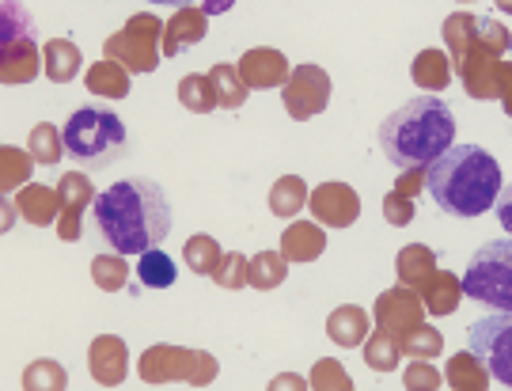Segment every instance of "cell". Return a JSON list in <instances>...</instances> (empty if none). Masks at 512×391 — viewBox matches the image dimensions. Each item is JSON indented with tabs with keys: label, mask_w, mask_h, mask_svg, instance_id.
<instances>
[{
	"label": "cell",
	"mask_w": 512,
	"mask_h": 391,
	"mask_svg": "<svg viewBox=\"0 0 512 391\" xmlns=\"http://www.w3.org/2000/svg\"><path fill=\"white\" fill-rule=\"evenodd\" d=\"M205 251H217V243L209 240V236H194V240H190V251H186V259H190V266H194L198 274H205V270H209Z\"/></svg>",
	"instance_id": "7c38bea8"
},
{
	"label": "cell",
	"mask_w": 512,
	"mask_h": 391,
	"mask_svg": "<svg viewBox=\"0 0 512 391\" xmlns=\"http://www.w3.org/2000/svg\"><path fill=\"white\" fill-rule=\"evenodd\" d=\"M137 274H141L148 289H167V285H175V259L167 251H160V247H152V251L141 255Z\"/></svg>",
	"instance_id": "9c48e42d"
},
{
	"label": "cell",
	"mask_w": 512,
	"mask_h": 391,
	"mask_svg": "<svg viewBox=\"0 0 512 391\" xmlns=\"http://www.w3.org/2000/svg\"><path fill=\"white\" fill-rule=\"evenodd\" d=\"M463 293L486 308L512 312V236L482 243L467 270H463Z\"/></svg>",
	"instance_id": "5b68a950"
},
{
	"label": "cell",
	"mask_w": 512,
	"mask_h": 391,
	"mask_svg": "<svg viewBox=\"0 0 512 391\" xmlns=\"http://www.w3.org/2000/svg\"><path fill=\"white\" fill-rule=\"evenodd\" d=\"M380 152L395 168H429L456 145V114L440 95H418L380 122Z\"/></svg>",
	"instance_id": "7a4b0ae2"
},
{
	"label": "cell",
	"mask_w": 512,
	"mask_h": 391,
	"mask_svg": "<svg viewBox=\"0 0 512 391\" xmlns=\"http://www.w3.org/2000/svg\"><path fill=\"white\" fill-rule=\"evenodd\" d=\"M494 209H497V221H501V228L512 236V183H509V187H501Z\"/></svg>",
	"instance_id": "4fadbf2b"
},
{
	"label": "cell",
	"mask_w": 512,
	"mask_h": 391,
	"mask_svg": "<svg viewBox=\"0 0 512 391\" xmlns=\"http://www.w3.org/2000/svg\"><path fill=\"white\" fill-rule=\"evenodd\" d=\"M505 187L501 164L482 145H452L429 164V198L459 221L482 217Z\"/></svg>",
	"instance_id": "3957f363"
},
{
	"label": "cell",
	"mask_w": 512,
	"mask_h": 391,
	"mask_svg": "<svg viewBox=\"0 0 512 391\" xmlns=\"http://www.w3.org/2000/svg\"><path fill=\"white\" fill-rule=\"evenodd\" d=\"M467 346L482 361V369L490 373L494 384L512 388V312H494V316L471 323Z\"/></svg>",
	"instance_id": "8992f818"
},
{
	"label": "cell",
	"mask_w": 512,
	"mask_h": 391,
	"mask_svg": "<svg viewBox=\"0 0 512 391\" xmlns=\"http://www.w3.org/2000/svg\"><path fill=\"white\" fill-rule=\"evenodd\" d=\"M327 331L338 346H361V342H365V331H368V319H365L361 308L346 304L342 312H334V316H330Z\"/></svg>",
	"instance_id": "ba28073f"
},
{
	"label": "cell",
	"mask_w": 512,
	"mask_h": 391,
	"mask_svg": "<svg viewBox=\"0 0 512 391\" xmlns=\"http://www.w3.org/2000/svg\"><path fill=\"white\" fill-rule=\"evenodd\" d=\"M88 228L114 255H145L160 247L171 232V205L164 187L145 175L118 179L114 187L95 194Z\"/></svg>",
	"instance_id": "6da1fadb"
},
{
	"label": "cell",
	"mask_w": 512,
	"mask_h": 391,
	"mask_svg": "<svg viewBox=\"0 0 512 391\" xmlns=\"http://www.w3.org/2000/svg\"><path fill=\"white\" fill-rule=\"evenodd\" d=\"M308 198V190H304V179H296V175H285L274 190H270V209H274L277 217H293L300 213V205Z\"/></svg>",
	"instance_id": "30bf717a"
},
{
	"label": "cell",
	"mask_w": 512,
	"mask_h": 391,
	"mask_svg": "<svg viewBox=\"0 0 512 391\" xmlns=\"http://www.w3.org/2000/svg\"><path fill=\"white\" fill-rule=\"evenodd\" d=\"M61 149L65 156L88 171H103L122 160L129 149L126 122L110 107H80L61 126Z\"/></svg>",
	"instance_id": "277c9868"
},
{
	"label": "cell",
	"mask_w": 512,
	"mask_h": 391,
	"mask_svg": "<svg viewBox=\"0 0 512 391\" xmlns=\"http://www.w3.org/2000/svg\"><path fill=\"white\" fill-rule=\"evenodd\" d=\"M311 76H315V69L304 65V69L289 80V88H285V107H289L293 118H308V114L323 111V103H327V95H311V88H308Z\"/></svg>",
	"instance_id": "52a82bcc"
},
{
	"label": "cell",
	"mask_w": 512,
	"mask_h": 391,
	"mask_svg": "<svg viewBox=\"0 0 512 391\" xmlns=\"http://www.w3.org/2000/svg\"><path fill=\"white\" fill-rule=\"evenodd\" d=\"M145 4H167V8H186V4H194V0H145Z\"/></svg>",
	"instance_id": "5bb4252c"
},
{
	"label": "cell",
	"mask_w": 512,
	"mask_h": 391,
	"mask_svg": "<svg viewBox=\"0 0 512 391\" xmlns=\"http://www.w3.org/2000/svg\"><path fill=\"white\" fill-rule=\"evenodd\" d=\"M213 84L220 88V103H224V107H239V103L247 99V92H243V84L236 80V69H232V65H217V69H213Z\"/></svg>",
	"instance_id": "8fae6325"
}]
</instances>
